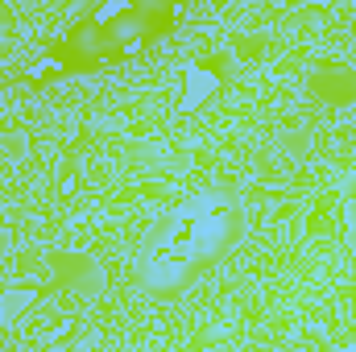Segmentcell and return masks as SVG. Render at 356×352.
I'll use <instances>...</instances> for the list:
<instances>
[{
  "label": "cell",
  "mask_w": 356,
  "mask_h": 352,
  "mask_svg": "<svg viewBox=\"0 0 356 352\" xmlns=\"http://www.w3.org/2000/svg\"><path fill=\"white\" fill-rule=\"evenodd\" d=\"M348 232H353V245H356V203L348 207Z\"/></svg>",
  "instance_id": "obj_2"
},
{
  "label": "cell",
  "mask_w": 356,
  "mask_h": 352,
  "mask_svg": "<svg viewBox=\"0 0 356 352\" xmlns=\"http://www.w3.org/2000/svg\"><path fill=\"white\" fill-rule=\"evenodd\" d=\"M211 91H216V75H211V71H203V67L186 71V83H182V108H195V104L211 99Z\"/></svg>",
  "instance_id": "obj_1"
}]
</instances>
